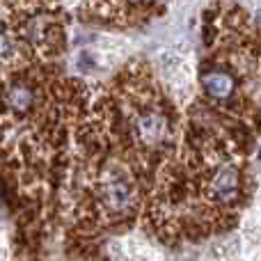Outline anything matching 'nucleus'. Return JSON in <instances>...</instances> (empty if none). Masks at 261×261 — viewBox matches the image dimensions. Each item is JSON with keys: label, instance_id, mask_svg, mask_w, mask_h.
I'll return each instance as SVG.
<instances>
[{"label": "nucleus", "instance_id": "obj_1", "mask_svg": "<svg viewBox=\"0 0 261 261\" xmlns=\"http://www.w3.org/2000/svg\"><path fill=\"white\" fill-rule=\"evenodd\" d=\"M138 163L130 156L96 153L85 163L81 174L83 202L92 220L124 222L140 211L142 181L135 174Z\"/></svg>", "mask_w": 261, "mask_h": 261}, {"label": "nucleus", "instance_id": "obj_2", "mask_svg": "<svg viewBox=\"0 0 261 261\" xmlns=\"http://www.w3.org/2000/svg\"><path fill=\"white\" fill-rule=\"evenodd\" d=\"M199 90L213 106H234L241 99V76L231 62H208L199 71Z\"/></svg>", "mask_w": 261, "mask_h": 261}, {"label": "nucleus", "instance_id": "obj_3", "mask_svg": "<svg viewBox=\"0 0 261 261\" xmlns=\"http://www.w3.org/2000/svg\"><path fill=\"white\" fill-rule=\"evenodd\" d=\"M259 117H261V96H259Z\"/></svg>", "mask_w": 261, "mask_h": 261}]
</instances>
